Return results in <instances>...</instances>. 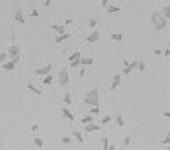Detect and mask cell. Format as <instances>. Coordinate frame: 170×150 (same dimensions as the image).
Wrapping results in <instances>:
<instances>
[{
	"instance_id": "cell-36",
	"label": "cell",
	"mask_w": 170,
	"mask_h": 150,
	"mask_svg": "<svg viewBox=\"0 0 170 150\" xmlns=\"http://www.w3.org/2000/svg\"><path fill=\"white\" fill-rule=\"evenodd\" d=\"M163 145H170V133L165 136V140H163Z\"/></svg>"
},
{
	"instance_id": "cell-3",
	"label": "cell",
	"mask_w": 170,
	"mask_h": 150,
	"mask_svg": "<svg viewBox=\"0 0 170 150\" xmlns=\"http://www.w3.org/2000/svg\"><path fill=\"white\" fill-rule=\"evenodd\" d=\"M57 83L63 85V86H66V85L70 83V71H68V67H63V69L59 71V74H57Z\"/></svg>"
},
{
	"instance_id": "cell-29",
	"label": "cell",
	"mask_w": 170,
	"mask_h": 150,
	"mask_svg": "<svg viewBox=\"0 0 170 150\" xmlns=\"http://www.w3.org/2000/svg\"><path fill=\"white\" fill-rule=\"evenodd\" d=\"M137 71L139 73H144L146 71V62H137Z\"/></svg>"
},
{
	"instance_id": "cell-33",
	"label": "cell",
	"mask_w": 170,
	"mask_h": 150,
	"mask_svg": "<svg viewBox=\"0 0 170 150\" xmlns=\"http://www.w3.org/2000/svg\"><path fill=\"white\" fill-rule=\"evenodd\" d=\"M61 142H63L64 145H70V143H71V138H70V136H63V138H61Z\"/></svg>"
},
{
	"instance_id": "cell-34",
	"label": "cell",
	"mask_w": 170,
	"mask_h": 150,
	"mask_svg": "<svg viewBox=\"0 0 170 150\" xmlns=\"http://www.w3.org/2000/svg\"><path fill=\"white\" fill-rule=\"evenodd\" d=\"M130 142H132V136H130V135H127V136H125V140H123V145L127 147V145H130Z\"/></svg>"
},
{
	"instance_id": "cell-6",
	"label": "cell",
	"mask_w": 170,
	"mask_h": 150,
	"mask_svg": "<svg viewBox=\"0 0 170 150\" xmlns=\"http://www.w3.org/2000/svg\"><path fill=\"white\" fill-rule=\"evenodd\" d=\"M99 38H101V33H99L97 29H94V31L87 36V41H89V43H96V41H99Z\"/></svg>"
},
{
	"instance_id": "cell-39",
	"label": "cell",
	"mask_w": 170,
	"mask_h": 150,
	"mask_svg": "<svg viewBox=\"0 0 170 150\" xmlns=\"http://www.w3.org/2000/svg\"><path fill=\"white\" fill-rule=\"evenodd\" d=\"M153 54H155V55H162L163 52H162V50H158V48H155V50H153Z\"/></svg>"
},
{
	"instance_id": "cell-22",
	"label": "cell",
	"mask_w": 170,
	"mask_h": 150,
	"mask_svg": "<svg viewBox=\"0 0 170 150\" xmlns=\"http://www.w3.org/2000/svg\"><path fill=\"white\" fill-rule=\"evenodd\" d=\"M92 62H94L92 57H82V66H90Z\"/></svg>"
},
{
	"instance_id": "cell-30",
	"label": "cell",
	"mask_w": 170,
	"mask_h": 150,
	"mask_svg": "<svg viewBox=\"0 0 170 150\" xmlns=\"http://www.w3.org/2000/svg\"><path fill=\"white\" fill-rule=\"evenodd\" d=\"M99 112H101V107H99V105H94V107L90 109V114H92V116H97Z\"/></svg>"
},
{
	"instance_id": "cell-7",
	"label": "cell",
	"mask_w": 170,
	"mask_h": 150,
	"mask_svg": "<svg viewBox=\"0 0 170 150\" xmlns=\"http://www.w3.org/2000/svg\"><path fill=\"white\" fill-rule=\"evenodd\" d=\"M14 21H16L17 24H24V16H23V10H21V9H16V12H14Z\"/></svg>"
},
{
	"instance_id": "cell-15",
	"label": "cell",
	"mask_w": 170,
	"mask_h": 150,
	"mask_svg": "<svg viewBox=\"0 0 170 150\" xmlns=\"http://www.w3.org/2000/svg\"><path fill=\"white\" fill-rule=\"evenodd\" d=\"M63 102H64V105H71V104H73V98H71V93H70V92H66V93H64Z\"/></svg>"
},
{
	"instance_id": "cell-25",
	"label": "cell",
	"mask_w": 170,
	"mask_h": 150,
	"mask_svg": "<svg viewBox=\"0 0 170 150\" xmlns=\"http://www.w3.org/2000/svg\"><path fill=\"white\" fill-rule=\"evenodd\" d=\"M111 40H113V41H122V40H123V35H120V33H113V35H111Z\"/></svg>"
},
{
	"instance_id": "cell-45",
	"label": "cell",
	"mask_w": 170,
	"mask_h": 150,
	"mask_svg": "<svg viewBox=\"0 0 170 150\" xmlns=\"http://www.w3.org/2000/svg\"><path fill=\"white\" fill-rule=\"evenodd\" d=\"M52 3V0H45V5H50Z\"/></svg>"
},
{
	"instance_id": "cell-26",
	"label": "cell",
	"mask_w": 170,
	"mask_h": 150,
	"mask_svg": "<svg viewBox=\"0 0 170 150\" xmlns=\"http://www.w3.org/2000/svg\"><path fill=\"white\" fill-rule=\"evenodd\" d=\"M42 79H43V85H50V83H52V81H54V78H52V76H50V73H49V74H47V76H43V78H42Z\"/></svg>"
},
{
	"instance_id": "cell-1",
	"label": "cell",
	"mask_w": 170,
	"mask_h": 150,
	"mask_svg": "<svg viewBox=\"0 0 170 150\" xmlns=\"http://www.w3.org/2000/svg\"><path fill=\"white\" fill-rule=\"evenodd\" d=\"M151 22H153V26H155V29H165L167 28V22H169V19L167 17H163V14L162 12H153L151 14Z\"/></svg>"
},
{
	"instance_id": "cell-11",
	"label": "cell",
	"mask_w": 170,
	"mask_h": 150,
	"mask_svg": "<svg viewBox=\"0 0 170 150\" xmlns=\"http://www.w3.org/2000/svg\"><path fill=\"white\" fill-rule=\"evenodd\" d=\"M52 29H54L57 35H64V33H66V24H52Z\"/></svg>"
},
{
	"instance_id": "cell-8",
	"label": "cell",
	"mask_w": 170,
	"mask_h": 150,
	"mask_svg": "<svg viewBox=\"0 0 170 150\" xmlns=\"http://www.w3.org/2000/svg\"><path fill=\"white\" fill-rule=\"evenodd\" d=\"M120 83H122V76H120V74H115V76H113V83H111L109 90H111V92H115V90L120 86Z\"/></svg>"
},
{
	"instance_id": "cell-12",
	"label": "cell",
	"mask_w": 170,
	"mask_h": 150,
	"mask_svg": "<svg viewBox=\"0 0 170 150\" xmlns=\"http://www.w3.org/2000/svg\"><path fill=\"white\" fill-rule=\"evenodd\" d=\"M7 54H9V57L19 55V47H17V45H10V47L7 48Z\"/></svg>"
},
{
	"instance_id": "cell-46",
	"label": "cell",
	"mask_w": 170,
	"mask_h": 150,
	"mask_svg": "<svg viewBox=\"0 0 170 150\" xmlns=\"http://www.w3.org/2000/svg\"><path fill=\"white\" fill-rule=\"evenodd\" d=\"M169 150H170V145H169Z\"/></svg>"
},
{
	"instance_id": "cell-38",
	"label": "cell",
	"mask_w": 170,
	"mask_h": 150,
	"mask_svg": "<svg viewBox=\"0 0 170 150\" xmlns=\"http://www.w3.org/2000/svg\"><path fill=\"white\" fill-rule=\"evenodd\" d=\"M31 16H33V17H38V10H36V9H33V10H31Z\"/></svg>"
},
{
	"instance_id": "cell-28",
	"label": "cell",
	"mask_w": 170,
	"mask_h": 150,
	"mask_svg": "<svg viewBox=\"0 0 170 150\" xmlns=\"http://www.w3.org/2000/svg\"><path fill=\"white\" fill-rule=\"evenodd\" d=\"M113 121V117L111 116H103V119H101V124H109Z\"/></svg>"
},
{
	"instance_id": "cell-19",
	"label": "cell",
	"mask_w": 170,
	"mask_h": 150,
	"mask_svg": "<svg viewBox=\"0 0 170 150\" xmlns=\"http://www.w3.org/2000/svg\"><path fill=\"white\" fill-rule=\"evenodd\" d=\"M80 121H82V124H87V123H92V121H94V116H92V114H87V116H83V117H82Z\"/></svg>"
},
{
	"instance_id": "cell-5",
	"label": "cell",
	"mask_w": 170,
	"mask_h": 150,
	"mask_svg": "<svg viewBox=\"0 0 170 150\" xmlns=\"http://www.w3.org/2000/svg\"><path fill=\"white\" fill-rule=\"evenodd\" d=\"M137 62L139 60H134V62H127L125 66H123V74H130L134 69H137Z\"/></svg>"
},
{
	"instance_id": "cell-17",
	"label": "cell",
	"mask_w": 170,
	"mask_h": 150,
	"mask_svg": "<svg viewBox=\"0 0 170 150\" xmlns=\"http://www.w3.org/2000/svg\"><path fill=\"white\" fill-rule=\"evenodd\" d=\"M115 123H116L120 128H123V126H125V119H123V116H122V114H118V116L115 117Z\"/></svg>"
},
{
	"instance_id": "cell-32",
	"label": "cell",
	"mask_w": 170,
	"mask_h": 150,
	"mask_svg": "<svg viewBox=\"0 0 170 150\" xmlns=\"http://www.w3.org/2000/svg\"><path fill=\"white\" fill-rule=\"evenodd\" d=\"M101 145H103V149L106 150L108 145H109V140H108V138H103V140H101Z\"/></svg>"
},
{
	"instance_id": "cell-21",
	"label": "cell",
	"mask_w": 170,
	"mask_h": 150,
	"mask_svg": "<svg viewBox=\"0 0 170 150\" xmlns=\"http://www.w3.org/2000/svg\"><path fill=\"white\" fill-rule=\"evenodd\" d=\"M33 143H35V147H36V149H43V140H42L40 136H36V138L33 140Z\"/></svg>"
},
{
	"instance_id": "cell-41",
	"label": "cell",
	"mask_w": 170,
	"mask_h": 150,
	"mask_svg": "<svg viewBox=\"0 0 170 150\" xmlns=\"http://www.w3.org/2000/svg\"><path fill=\"white\" fill-rule=\"evenodd\" d=\"M82 76H85V66H83V67L80 69V78H82Z\"/></svg>"
},
{
	"instance_id": "cell-14",
	"label": "cell",
	"mask_w": 170,
	"mask_h": 150,
	"mask_svg": "<svg viewBox=\"0 0 170 150\" xmlns=\"http://www.w3.org/2000/svg\"><path fill=\"white\" fill-rule=\"evenodd\" d=\"M28 90H30V92H33V93H35V95H38V97L42 95V92H40V88H38V86H35L33 83H28Z\"/></svg>"
},
{
	"instance_id": "cell-16",
	"label": "cell",
	"mask_w": 170,
	"mask_h": 150,
	"mask_svg": "<svg viewBox=\"0 0 170 150\" xmlns=\"http://www.w3.org/2000/svg\"><path fill=\"white\" fill-rule=\"evenodd\" d=\"M68 38H70V35H68V33H64V35H59V36H56V40H54V41H56V43H63V41H66Z\"/></svg>"
},
{
	"instance_id": "cell-10",
	"label": "cell",
	"mask_w": 170,
	"mask_h": 150,
	"mask_svg": "<svg viewBox=\"0 0 170 150\" xmlns=\"http://www.w3.org/2000/svg\"><path fill=\"white\" fill-rule=\"evenodd\" d=\"M16 66H17V64H16L14 60H5V62L2 64V69H3V71H14Z\"/></svg>"
},
{
	"instance_id": "cell-42",
	"label": "cell",
	"mask_w": 170,
	"mask_h": 150,
	"mask_svg": "<svg viewBox=\"0 0 170 150\" xmlns=\"http://www.w3.org/2000/svg\"><path fill=\"white\" fill-rule=\"evenodd\" d=\"M31 131H33V133H36V131H38V126H36V124H33V126H31Z\"/></svg>"
},
{
	"instance_id": "cell-35",
	"label": "cell",
	"mask_w": 170,
	"mask_h": 150,
	"mask_svg": "<svg viewBox=\"0 0 170 150\" xmlns=\"http://www.w3.org/2000/svg\"><path fill=\"white\" fill-rule=\"evenodd\" d=\"M96 26H97V21H96V19H90V21H89V28H92V29H94Z\"/></svg>"
},
{
	"instance_id": "cell-20",
	"label": "cell",
	"mask_w": 170,
	"mask_h": 150,
	"mask_svg": "<svg viewBox=\"0 0 170 150\" xmlns=\"http://www.w3.org/2000/svg\"><path fill=\"white\" fill-rule=\"evenodd\" d=\"M73 138H75L78 143H83V136H82V133H80V131H73Z\"/></svg>"
},
{
	"instance_id": "cell-31",
	"label": "cell",
	"mask_w": 170,
	"mask_h": 150,
	"mask_svg": "<svg viewBox=\"0 0 170 150\" xmlns=\"http://www.w3.org/2000/svg\"><path fill=\"white\" fill-rule=\"evenodd\" d=\"M7 59H9V54L7 52H0V64H3Z\"/></svg>"
},
{
	"instance_id": "cell-40",
	"label": "cell",
	"mask_w": 170,
	"mask_h": 150,
	"mask_svg": "<svg viewBox=\"0 0 170 150\" xmlns=\"http://www.w3.org/2000/svg\"><path fill=\"white\" fill-rule=\"evenodd\" d=\"M163 117H167V119H170V111H165V112H163Z\"/></svg>"
},
{
	"instance_id": "cell-37",
	"label": "cell",
	"mask_w": 170,
	"mask_h": 150,
	"mask_svg": "<svg viewBox=\"0 0 170 150\" xmlns=\"http://www.w3.org/2000/svg\"><path fill=\"white\" fill-rule=\"evenodd\" d=\"M163 55H165V57H170V47H169V48H165V50H163Z\"/></svg>"
},
{
	"instance_id": "cell-27",
	"label": "cell",
	"mask_w": 170,
	"mask_h": 150,
	"mask_svg": "<svg viewBox=\"0 0 170 150\" xmlns=\"http://www.w3.org/2000/svg\"><path fill=\"white\" fill-rule=\"evenodd\" d=\"M162 14H163V17H167V19H170V7L167 5V7H163L162 10H160Z\"/></svg>"
},
{
	"instance_id": "cell-13",
	"label": "cell",
	"mask_w": 170,
	"mask_h": 150,
	"mask_svg": "<svg viewBox=\"0 0 170 150\" xmlns=\"http://www.w3.org/2000/svg\"><path fill=\"white\" fill-rule=\"evenodd\" d=\"M83 126H85V133H92V131H97L99 130V124H94V123H87Z\"/></svg>"
},
{
	"instance_id": "cell-44",
	"label": "cell",
	"mask_w": 170,
	"mask_h": 150,
	"mask_svg": "<svg viewBox=\"0 0 170 150\" xmlns=\"http://www.w3.org/2000/svg\"><path fill=\"white\" fill-rule=\"evenodd\" d=\"M101 3H103V7H108V5H109V2H108V0H103Z\"/></svg>"
},
{
	"instance_id": "cell-43",
	"label": "cell",
	"mask_w": 170,
	"mask_h": 150,
	"mask_svg": "<svg viewBox=\"0 0 170 150\" xmlns=\"http://www.w3.org/2000/svg\"><path fill=\"white\" fill-rule=\"evenodd\" d=\"M115 149H116V147H115L113 143H109V145H108V149H106V150H115Z\"/></svg>"
},
{
	"instance_id": "cell-24",
	"label": "cell",
	"mask_w": 170,
	"mask_h": 150,
	"mask_svg": "<svg viewBox=\"0 0 170 150\" xmlns=\"http://www.w3.org/2000/svg\"><path fill=\"white\" fill-rule=\"evenodd\" d=\"M109 14H116L118 10H120V7H116V5H108V9H106Z\"/></svg>"
},
{
	"instance_id": "cell-2",
	"label": "cell",
	"mask_w": 170,
	"mask_h": 150,
	"mask_svg": "<svg viewBox=\"0 0 170 150\" xmlns=\"http://www.w3.org/2000/svg\"><path fill=\"white\" fill-rule=\"evenodd\" d=\"M83 104L85 105H99V90H96V88L89 90L83 98Z\"/></svg>"
},
{
	"instance_id": "cell-23",
	"label": "cell",
	"mask_w": 170,
	"mask_h": 150,
	"mask_svg": "<svg viewBox=\"0 0 170 150\" xmlns=\"http://www.w3.org/2000/svg\"><path fill=\"white\" fill-rule=\"evenodd\" d=\"M70 66H71V69H73V67L82 66V57H78V59H75V60H71V62H70Z\"/></svg>"
},
{
	"instance_id": "cell-18",
	"label": "cell",
	"mask_w": 170,
	"mask_h": 150,
	"mask_svg": "<svg viewBox=\"0 0 170 150\" xmlns=\"http://www.w3.org/2000/svg\"><path fill=\"white\" fill-rule=\"evenodd\" d=\"M78 57H82V54H80V50H75L73 54H70V57H68V62H71V60H75V59H78Z\"/></svg>"
},
{
	"instance_id": "cell-9",
	"label": "cell",
	"mask_w": 170,
	"mask_h": 150,
	"mask_svg": "<svg viewBox=\"0 0 170 150\" xmlns=\"http://www.w3.org/2000/svg\"><path fill=\"white\" fill-rule=\"evenodd\" d=\"M61 114H63V116H64L68 121H71V123L75 121V114H73V112H71L68 107H63V109H61Z\"/></svg>"
},
{
	"instance_id": "cell-4",
	"label": "cell",
	"mask_w": 170,
	"mask_h": 150,
	"mask_svg": "<svg viewBox=\"0 0 170 150\" xmlns=\"http://www.w3.org/2000/svg\"><path fill=\"white\" fill-rule=\"evenodd\" d=\"M50 71H52V64H45L43 67L36 69V71H35V74H36V76H47Z\"/></svg>"
}]
</instances>
